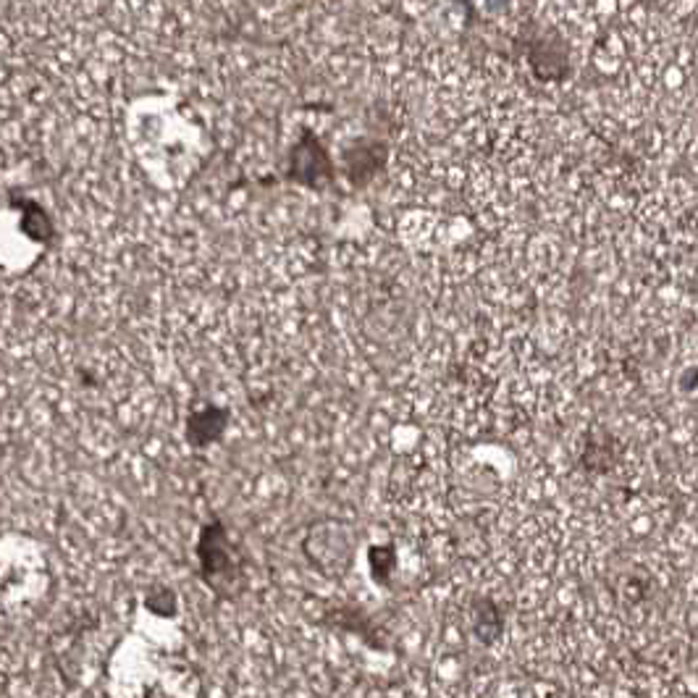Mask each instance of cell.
I'll return each mask as SVG.
<instances>
[{
	"instance_id": "obj_1",
	"label": "cell",
	"mask_w": 698,
	"mask_h": 698,
	"mask_svg": "<svg viewBox=\"0 0 698 698\" xmlns=\"http://www.w3.org/2000/svg\"><path fill=\"white\" fill-rule=\"evenodd\" d=\"M198 557L202 580H205L215 593H221V596H234V593L242 591V559H239L237 549H234V544L228 541L224 525L208 523L202 528Z\"/></svg>"
},
{
	"instance_id": "obj_2",
	"label": "cell",
	"mask_w": 698,
	"mask_h": 698,
	"mask_svg": "<svg viewBox=\"0 0 698 698\" xmlns=\"http://www.w3.org/2000/svg\"><path fill=\"white\" fill-rule=\"evenodd\" d=\"M286 179L310 189H326L334 185V161L312 132H303L297 145L292 147Z\"/></svg>"
},
{
	"instance_id": "obj_3",
	"label": "cell",
	"mask_w": 698,
	"mask_h": 698,
	"mask_svg": "<svg viewBox=\"0 0 698 698\" xmlns=\"http://www.w3.org/2000/svg\"><path fill=\"white\" fill-rule=\"evenodd\" d=\"M528 63L541 82H563L570 76V45L559 32L541 29L528 40Z\"/></svg>"
},
{
	"instance_id": "obj_4",
	"label": "cell",
	"mask_w": 698,
	"mask_h": 698,
	"mask_svg": "<svg viewBox=\"0 0 698 698\" xmlns=\"http://www.w3.org/2000/svg\"><path fill=\"white\" fill-rule=\"evenodd\" d=\"M389 158V150L378 140H357L344 150V171H347L352 185L363 187L383 171Z\"/></svg>"
},
{
	"instance_id": "obj_5",
	"label": "cell",
	"mask_w": 698,
	"mask_h": 698,
	"mask_svg": "<svg viewBox=\"0 0 698 698\" xmlns=\"http://www.w3.org/2000/svg\"><path fill=\"white\" fill-rule=\"evenodd\" d=\"M619 443L606 428H591L580 452V468L589 475H604L617 465Z\"/></svg>"
},
{
	"instance_id": "obj_6",
	"label": "cell",
	"mask_w": 698,
	"mask_h": 698,
	"mask_svg": "<svg viewBox=\"0 0 698 698\" xmlns=\"http://www.w3.org/2000/svg\"><path fill=\"white\" fill-rule=\"evenodd\" d=\"M228 426V413L221 407H213V404H208V407L202 410H194L192 415L187 417V426H185V436H187V443H192V447H208V443H215L224 436V430Z\"/></svg>"
},
{
	"instance_id": "obj_7",
	"label": "cell",
	"mask_w": 698,
	"mask_h": 698,
	"mask_svg": "<svg viewBox=\"0 0 698 698\" xmlns=\"http://www.w3.org/2000/svg\"><path fill=\"white\" fill-rule=\"evenodd\" d=\"M14 208L19 213H22V232L27 234L29 239H35V242H40V245L54 242V237H56L54 221H50V215L45 213L43 205H37V202H32V200L19 198V200H14Z\"/></svg>"
}]
</instances>
